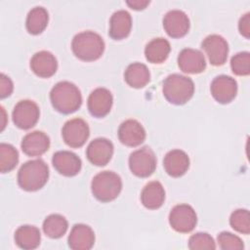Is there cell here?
Here are the masks:
<instances>
[{
	"instance_id": "5bb4252c",
	"label": "cell",
	"mask_w": 250,
	"mask_h": 250,
	"mask_svg": "<svg viewBox=\"0 0 250 250\" xmlns=\"http://www.w3.org/2000/svg\"><path fill=\"white\" fill-rule=\"evenodd\" d=\"M54 168L62 176L73 177L81 170V159L73 152L60 150L54 153L52 158Z\"/></svg>"
},
{
	"instance_id": "ba28073f",
	"label": "cell",
	"mask_w": 250,
	"mask_h": 250,
	"mask_svg": "<svg viewBox=\"0 0 250 250\" xmlns=\"http://www.w3.org/2000/svg\"><path fill=\"white\" fill-rule=\"evenodd\" d=\"M40 115L39 106L30 100L20 101L14 107L13 122L20 129L27 130L32 128L38 121Z\"/></svg>"
},
{
	"instance_id": "484cf974",
	"label": "cell",
	"mask_w": 250,
	"mask_h": 250,
	"mask_svg": "<svg viewBox=\"0 0 250 250\" xmlns=\"http://www.w3.org/2000/svg\"><path fill=\"white\" fill-rule=\"evenodd\" d=\"M126 83L133 88H143L150 80L147 66L142 62H134L128 65L124 72Z\"/></svg>"
},
{
	"instance_id": "e0dca14e",
	"label": "cell",
	"mask_w": 250,
	"mask_h": 250,
	"mask_svg": "<svg viewBox=\"0 0 250 250\" xmlns=\"http://www.w3.org/2000/svg\"><path fill=\"white\" fill-rule=\"evenodd\" d=\"M178 64L185 73L196 74L206 68V62L203 54L195 49H183L178 56Z\"/></svg>"
},
{
	"instance_id": "8d00e7d4",
	"label": "cell",
	"mask_w": 250,
	"mask_h": 250,
	"mask_svg": "<svg viewBox=\"0 0 250 250\" xmlns=\"http://www.w3.org/2000/svg\"><path fill=\"white\" fill-rule=\"evenodd\" d=\"M6 126V113L4 110V107L1 106V131L4 130Z\"/></svg>"
},
{
	"instance_id": "603a6c76",
	"label": "cell",
	"mask_w": 250,
	"mask_h": 250,
	"mask_svg": "<svg viewBox=\"0 0 250 250\" xmlns=\"http://www.w3.org/2000/svg\"><path fill=\"white\" fill-rule=\"evenodd\" d=\"M165 200V190L158 181L149 182L145 186L141 193V201L147 209H158Z\"/></svg>"
},
{
	"instance_id": "7a4b0ae2",
	"label": "cell",
	"mask_w": 250,
	"mask_h": 250,
	"mask_svg": "<svg viewBox=\"0 0 250 250\" xmlns=\"http://www.w3.org/2000/svg\"><path fill=\"white\" fill-rule=\"evenodd\" d=\"M71 49L78 59L93 62L102 57L104 51V42L102 36L94 31H82L73 37Z\"/></svg>"
},
{
	"instance_id": "44dd1931",
	"label": "cell",
	"mask_w": 250,
	"mask_h": 250,
	"mask_svg": "<svg viewBox=\"0 0 250 250\" xmlns=\"http://www.w3.org/2000/svg\"><path fill=\"white\" fill-rule=\"evenodd\" d=\"M21 146L26 155L40 156L49 149L50 139L42 131H33L23 137Z\"/></svg>"
},
{
	"instance_id": "5b68a950",
	"label": "cell",
	"mask_w": 250,
	"mask_h": 250,
	"mask_svg": "<svg viewBox=\"0 0 250 250\" xmlns=\"http://www.w3.org/2000/svg\"><path fill=\"white\" fill-rule=\"evenodd\" d=\"M121 188V178L112 171H103L97 174L91 183L93 195L102 202H109L115 199Z\"/></svg>"
},
{
	"instance_id": "4fadbf2b",
	"label": "cell",
	"mask_w": 250,
	"mask_h": 250,
	"mask_svg": "<svg viewBox=\"0 0 250 250\" xmlns=\"http://www.w3.org/2000/svg\"><path fill=\"white\" fill-rule=\"evenodd\" d=\"M163 26L166 33L172 38L185 36L189 29V20L181 10H171L163 18Z\"/></svg>"
},
{
	"instance_id": "4316f807",
	"label": "cell",
	"mask_w": 250,
	"mask_h": 250,
	"mask_svg": "<svg viewBox=\"0 0 250 250\" xmlns=\"http://www.w3.org/2000/svg\"><path fill=\"white\" fill-rule=\"evenodd\" d=\"M49 15L45 8L37 6L32 8L26 17V29L30 34H39L47 26Z\"/></svg>"
},
{
	"instance_id": "d590c367",
	"label": "cell",
	"mask_w": 250,
	"mask_h": 250,
	"mask_svg": "<svg viewBox=\"0 0 250 250\" xmlns=\"http://www.w3.org/2000/svg\"><path fill=\"white\" fill-rule=\"evenodd\" d=\"M126 3L129 7H131L134 10H143L149 4V1L148 0H129Z\"/></svg>"
},
{
	"instance_id": "d6986e66",
	"label": "cell",
	"mask_w": 250,
	"mask_h": 250,
	"mask_svg": "<svg viewBox=\"0 0 250 250\" xmlns=\"http://www.w3.org/2000/svg\"><path fill=\"white\" fill-rule=\"evenodd\" d=\"M163 167L169 176L178 178L188 171L189 158L184 150L172 149L164 156Z\"/></svg>"
},
{
	"instance_id": "52a82bcc",
	"label": "cell",
	"mask_w": 250,
	"mask_h": 250,
	"mask_svg": "<svg viewBox=\"0 0 250 250\" xmlns=\"http://www.w3.org/2000/svg\"><path fill=\"white\" fill-rule=\"evenodd\" d=\"M169 223L172 229L178 232H190L197 223L196 213L188 204H178L172 208L169 214Z\"/></svg>"
},
{
	"instance_id": "3957f363",
	"label": "cell",
	"mask_w": 250,
	"mask_h": 250,
	"mask_svg": "<svg viewBox=\"0 0 250 250\" xmlns=\"http://www.w3.org/2000/svg\"><path fill=\"white\" fill-rule=\"evenodd\" d=\"M48 178V165L42 159H34L21 165L18 173V184L24 190L35 191L45 186Z\"/></svg>"
},
{
	"instance_id": "ffe728a7",
	"label": "cell",
	"mask_w": 250,
	"mask_h": 250,
	"mask_svg": "<svg viewBox=\"0 0 250 250\" xmlns=\"http://www.w3.org/2000/svg\"><path fill=\"white\" fill-rule=\"evenodd\" d=\"M95 243L94 230L87 225L76 224L68 235V246L73 250H89Z\"/></svg>"
},
{
	"instance_id": "cb8c5ba5",
	"label": "cell",
	"mask_w": 250,
	"mask_h": 250,
	"mask_svg": "<svg viewBox=\"0 0 250 250\" xmlns=\"http://www.w3.org/2000/svg\"><path fill=\"white\" fill-rule=\"evenodd\" d=\"M40 240V230L34 226H21L15 232V241L17 245L21 249H35L39 246Z\"/></svg>"
},
{
	"instance_id": "83f0119b",
	"label": "cell",
	"mask_w": 250,
	"mask_h": 250,
	"mask_svg": "<svg viewBox=\"0 0 250 250\" xmlns=\"http://www.w3.org/2000/svg\"><path fill=\"white\" fill-rule=\"evenodd\" d=\"M68 223L60 214L49 215L43 222V230L50 238H60L67 230Z\"/></svg>"
},
{
	"instance_id": "7402d4cb",
	"label": "cell",
	"mask_w": 250,
	"mask_h": 250,
	"mask_svg": "<svg viewBox=\"0 0 250 250\" xmlns=\"http://www.w3.org/2000/svg\"><path fill=\"white\" fill-rule=\"evenodd\" d=\"M132 28V18L125 10H118L112 14L109 20V36L114 40L126 38Z\"/></svg>"
},
{
	"instance_id": "277c9868",
	"label": "cell",
	"mask_w": 250,
	"mask_h": 250,
	"mask_svg": "<svg viewBox=\"0 0 250 250\" xmlns=\"http://www.w3.org/2000/svg\"><path fill=\"white\" fill-rule=\"evenodd\" d=\"M162 91L165 99L170 104L181 105L192 98L194 83L189 77L173 73L168 75L163 81Z\"/></svg>"
},
{
	"instance_id": "2e32d148",
	"label": "cell",
	"mask_w": 250,
	"mask_h": 250,
	"mask_svg": "<svg viewBox=\"0 0 250 250\" xmlns=\"http://www.w3.org/2000/svg\"><path fill=\"white\" fill-rule=\"evenodd\" d=\"M118 139L127 146H138L146 139V131L142 124L135 119H127L118 128Z\"/></svg>"
},
{
	"instance_id": "8992f818",
	"label": "cell",
	"mask_w": 250,
	"mask_h": 250,
	"mask_svg": "<svg viewBox=\"0 0 250 250\" xmlns=\"http://www.w3.org/2000/svg\"><path fill=\"white\" fill-rule=\"evenodd\" d=\"M129 167L137 177L150 176L156 168V157L153 150L148 146H144L133 151L129 157Z\"/></svg>"
},
{
	"instance_id": "9a60e30c",
	"label": "cell",
	"mask_w": 250,
	"mask_h": 250,
	"mask_svg": "<svg viewBox=\"0 0 250 250\" xmlns=\"http://www.w3.org/2000/svg\"><path fill=\"white\" fill-rule=\"evenodd\" d=\"M113 98L109 90L105 88H97L90 94L88 98V109L95 117L105 116L112 106Z\"/></svg>"
},
{
	"instance_id": "836d02e7",
	"label": "cell",
	"mask_w": 250,
	"mask_h": 250,
	"mask_svg": "<svg viewBox=\"0 0 250 250\" xmlns=\"http://www.w3.org/2000/svg\"><path fill=\"white\" fill-rule=\"evenodd\" d=\"M14 86L11 78L4 73L0 75V98L5 99L9 97L13 92Z\"/></svg>"
},
{
	"instance_id": "4dcf8cb0",
	"label": "cell",
	"mask_w": 250,
	"mask_h": 250,
	"mask_svg": "<svg viewBox=\"0 0 250 250\" xmlns=\"http://www.w3.org/2000/svg\"><path fill=\"white\" fill-rule=\"evenodd\" d=\"M230 67L235 75H248L250 73V54L248 52L235 54L230 60Z\"/></svg>"
},
{
	"instance_id": "9c48e42d",
	"label": "cell",
	"mask_w": 250,
	"mask_h": 250,
	"mask_svg": "<svg viewBox=\"0 0 250 250\" xmlns=\"http://www.w3.org/2000/svg\"><path fill=\"white\" fill-rule=\"evenodd\" d=\"M89 134V126L82 118H73L66 121L62 129V136L64 143L74 148L82 146L88 140Z\"/></svg>"
},
{
	"instance_id": "7c38bea8",
	"label": "cell",
	"mask_w": 250,
	"mask_h": 250,
	"mask_svg": "<svg viewBox=\"0 0 250 250\" xmlns=\"http://www.w3.org/2000/svg\"><path fill=\"white\" fill-rule=\"evenodd\" d=\"M113 154V145L105 138H97L93 140L87 149L86 155L88 160L96 166L106 165Z\"/></svg>"
},
{
	"instance_id": "e575fe53",
	"label": "cell",
	"mask_w": 250,
	"mask_h": 250,
	"mask_svg": "<svg viewBox=\"0 0 250 250\" xmlns=\"http://www.w3.org/2000/svg\"><path fill=\"white\" fill-rule=\"evenodd\" d=\"M238 29L240 34H242L245 38L250 37V14L246 13L244 14L238 22Z\"/></svg>"
},
{
	"instance_id": "8fae6325",
	"label": "cell",
	"mask_w": 250,
	"mask_h": 250,
	"mask_svg": "<svg viewBox=\"0 0 250 250\" xmlns=\"http://www.w3.org/2000/svg\"><path fill=\"white\" fill-rule=\"evenodd\" d=\"M210 90L213 98L218 103L229 104L236 96L237 83L230 76L219 75L213 79Z\"/></svg>"
},
{
	"instance_id": "6da1fadb",
	"label": "cell",
	"mask_w": 250,
	"mask_h": 250,
	"mask_svg": "<svg viewBox=\"0 0 250 250\" xmlns=\"http://www.w3.org/2000/svg\"><path fill=\"white\" fill-rule=\"evenodd\" d=\"M50 101L57 111L69 114L81 106L82 96L76 85L69 81H61L52 88Z\"/></svg>"
},
{
	"instance_id": "30bf717a",
	"label": "cell",
	"mask_w": 250,
	"mask_h": 250,
	"mask_svg": "<svg viewBox=\"0 0 250 250\" xmlns=\"http://www.w3.org/2000/svg\"><path fill=\"white\" fill-rule=\"evenodd\" d=\"M201 48L207 55L211 64L219 66L226 62L229 54V45L226 39L221 35H208L203 39Z\"/></svg>"
},
{
	"instance_id": "ac0fdd59",
	"label": "cell",
	"mask_w": 250,
	"mask_h": 250,
	"mask_svg": "<svg viewBox=\"0 0 250 250\" xmlns=\"http://www.w3.org/2000/svg\"><path fill=\"white\" fill-rule=\"evenodd\" d=\"M30 68L39 77H51L56 73L58 68L57 59L48 51L37 52L30 60Z\"/></svg>"
},
{
	"instance_id": "1f68e13d",
	"label": "cell",
	"mask_w": 250,
	"mask_h": 250,
	"mask_svg": "<svg viewBox=\"0 0 250 250\" xmlns=\"http://www.w3.org/2000/svg\"><path fill=\"white\" fill-rule=\"evenodd\" d=\"M188 248L191 250H213L216 248L215 241L206 232H197L188 239Z\"/></svg>"
},
{
	"instance_id": "f1b7e54d",
	"label": "cell",
	"mask_w": 250,
	"mask_h": 250,
	"mask_svg": "<svg viewBox=\"0 0 250 250\" xmlns=\"http://www.w3.org/2000/svg\"><path fill=\"white\" fill-rule=\"evenodd\" d=\"M18 150L10 144L2 143L0 145V171L7 173L12 171L18 164Z\"/></svg>"
},
{
	"instance_id": "d4e9b609",
	"label": "cell",
	"mask_w": 250,
	"mask_h": 250,
	"mask_svg": "<svg viewBox=\"0 0 250 250\" xmlns=\"http://www.w3.org/2000/svg\"><path fill=\"white\" fill-rule=\"evenodd\" d=\"M171 46L168 40L162 37L154 38L149 41L145 48L146 60L151 63H161L169 56Z\"/></svg>"
},
{
	"instance_id": "d6a6232c",
	"label": "cell",
	"mask_w": 250,
	"mask_h": 250,
	"mask_svg": "<svg viewBox=\"0 0 250 250\" xmlns=\"http://www.w3.org/2000/svg\"><path fill=\"white\" fill-rule=\"evenodd\" d=\"M218 242L223 250H241L244 248L240 237L229 231H222L218 235Z\"/></svg>"
},
{
	"instance_id": "f546056e",
	"label": "cell",
	"mask_w": 250,
	"mask_h": 250,
	"mask_svg": "<svg viewBox=\"0 0 250 250\" xmlns=\"http://www.w3.org/2000/svg\"><path fill=\"white\" fill-rule=\"evenodd\" d=\"M229 224L234 230L240 233L249 234L250 232L249 211L246 209H237L233 211L229 218Z\"/></svg>"
}]
</instances>
